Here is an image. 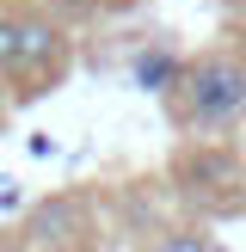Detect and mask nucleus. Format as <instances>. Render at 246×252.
I'll return each instance as SVG.
<instances>
[{
	"instance_id": "nucleus-1",
	"label": "nucleus",
	"mask_w": 246,
	"mask_h": 252,
	"mask_svg": "<svg viewBox=\"0 0 246 252\" xmlns=\"http://www.w3.org/2000/svg\"><path fill=\"white\" fill-rule=\"evenodd\" d=\"M166 111L179 129L215 135L246 117V56L240 49H203L184 62V80L166 93Z\"/></svg>"
},
{
	"instance_id": "nucleus-2",
	"label": "nucleus",
	"mask_w": 246,
	"mask_h": 252,
	"mask_svg": "<svg viewBox=\"0 0 246 252\" xmlns=\"http://www.w3.org/2000/svg\"><path fill=\"white\" fill-rule=\"evenodd\" d=\"M62 62V25L31 6H0V80H25Z\"/></svg>"
},
{
	"instance_id": "nucleus-3",
	"label": "nucleus",
	"mask_w": 246,
	"mask_h": 252,
	"mask_svg": "<svg viewBox=\"0 0 246 252\" xmlns=\"http://www.w3.org/2000/svg\"><path fill=\"white\" fill-rule=\"evenodd\" d=\"M25 234H31L37 246H80L86 240V203L80 197H49V203H37L31 216H25Z\"/></svg>"
},
{
	"instance_id": "nucleus-4",
	"label": "nucleus",
	"mask_w": 246,
	"mask_h": 252,
	"mask_svg": "<svg viewBox=\"0 0 246 252\" xmlns=\"http://www.w3.org/2000/svg\"><path fill=\"white\" fill-rule=\"evenodd\" d=\"M129 80L142 86V93H160V98H166L172 86L184 80V56H179V49H166V43H154V49H142V56L129 62Z\"/></svg>"
},
{
	"instance_id": "nucleus-5",
	"label": "nucleus",
	"mask_w": 246,
	"mask_h": 252,
	"mask_svg": "<svg viewBox=\"0 0 246 252\" xmlns=\"http://www.w3.org/2000/svg\"><path fill=\"white\" fill-rule=\"evenodd\" d=\"M154 252H215V246H209V234H197V228H172V234H160Z\"/></svg>"
},
{
	"instance_id": "nucleus-6",
	"label": "nucleus",
	"mask_w": 246,
	"mask_h": 252,
	"mask_svg": "<svg viewBox=\"0 0 246 252\" xmlns=\"http://www.w3.org/2000/svg\"><path fill=\"white\" fill-rule=\"evenodd\" d=\"M0 252H49V246H37L31 234H12V240H0Z\"/></svg>"
},
{
	"instance_id": "nucleus-7",
	"label": "nucleus",
	"mask_w": 246,
	"mask_h": 252,
	"mask_svg": "<svg viewBox=\"0 0 246 252\" xmlns=\"http://www.w3.org/2000/svg\"><path fill=\"white\" fill-rule=\"evenodd\" d=\"M221 6H228V12H246V0H221Z\"/></svg>"
}]
</instances>
